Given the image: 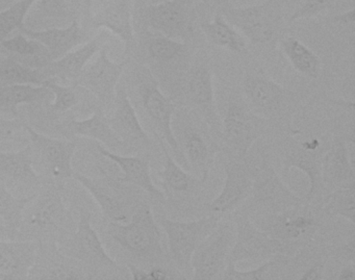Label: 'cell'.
I'll list each match as a JSON object with an SVG mask.
<instances>
[{
	"label": "cell",
	"instance_id": "34",
	"mask_svg": "<svg viewBox=\"0 0 355 280\" xmlns=\"http://www.w3.org/2000/svg\"><path fill=\"white\" fill-rule=\"evenodd\" d=\"M354 182L340 186L325 199L324 211L331 217H342L354 224Z\"/></svg>",
	"mask_w": 355,
	"mask_h": 280
},
{
	"label": "cell",
	"instance_id": "33",
	"mask_svg": "<svg viewBox=\"0 0 355 280\" xmlns=\"http://www.w3.org/2000/svg\"><path fill=\"white\" fill-rule=\"evenodd\" d=\"M159 139V145H161L162 150L165 155V166L164 169L159 172V177L163 180L164 184H166L169 190L175 193H184L190 190L193 184H195L196 180L190 174L187 173L175 161L173 157L168 153L165 145H164V139L157 136Z\"/></svg>",
	"mask_w": 355,
	"mask_h": 280
},
{
	"label": "cell",
	"instance_id": "5",
	"mask_svg": "<svg viewBox=\"0 0 355 280\" xmlns=\"http://www.w3.org/2000/svg\"><path fill=\"white\" fill-rule=\"evenodd\" d=\"M236 236V229L234 224H218L193 252L191 259L193 279L211 280L222 275Z\"/></svg>",
	"mask_w": 355,
	"mask_h": 280
},
{
	"label": "cell",
	"instance_id": "36",
	"mask_svg": "<svg viewBox=\"0 0 355 280\" xmlns=\"http://www.w3.org/2000/svg\"><path fill=\"white\" fill-rule=\"evenodd\" d=\"M37 0H20L6 11L0 12V41L15 30L24 28L26 14Z\"/></svg>",
	"mask_w": 355,
	"mask_h": 280
},
{
	"label": "cell",
	"instance_id": "44",
	"mask_svg": "<svg viewBox=\"0 0 355 280\" xmlns=\"http://www.w3.org/2000/svg\"><path fill=\"white\" fill-rule=\"evenodd\" d=\"M322 271H323V265H315L313 267L309 268L303 274L301 279L313 280L321 279Z\"/></svg>",
	"mask_w": 355,
	"mask_h": 280
},
{
	"label": "cell",
	"instance_id": "31",
	"mask_svg": "<svg viewBox=\"0 0 355 280\" xmlns=\"http://www.w3.org/2000/svg\"><path fill=\"white\" fill-rule=\"evenodd\" d=\"M47 80L41 69L22 65L12 58L0 60V88L12 85L43 86Z\"/></svg>",
	"mask_w": 355,
	"mask_h": 280
},
{
	"label": "cell",
	"instance_id": "7",
	"mask_svg": "<svg viewBox=\"0 0 355 280\" xmlns=\"http://www.w3.org/2000/svg\"><path fill=\"white\" fill-rule=\"evenodd\" d=\"M155 218L167 236L172 259L182 270L191 268V259L195 249L220 223V220L213 216L193 221H175L157 213Z\"/></svg>",
	"mask_w": 355,
	"mask_h": 280
},
{
	"label": "cell",
	"instance_id": "22",
	"mask_svg": "<svg viewBox=\"0 0 355 280\" xmlns=\"http://www.w3.org/2000/svg\"><path fill=\"white\" fill-rule=\"evenodd\" d=\"M97 28H107L124 43L126 51L135 42L130 0H107L93 19Z\"/></svg>",
	"mask_w": 355,
	"mask_h": 280
},
{
	"label": "cell",
	"instance_id": "38",
	"mask_svg": "<svg viewBox=\"0 0 355 280\" xmlns=\"http://www.w3.org/2000/svg\"><path fill=\"white\" fill-rule=\"evenodd\" d=\"M28 125L19 118L0 116V143L26 142L28 141Z\"/></svg>",
	"mask_w": 355,
	"mask_h": 280
},
{
	"label": "cell",
	"instance_id": "18",
	"mask_svg": "<svg viewBox=\"0 0 355 280\" xmlns=\"http://www.w3.org/2000/svg\"><path fill=\"white\" fill-rule=\"evenodd\" d=\"M225 184L221 193L207 204L209 211L217 213H228L239 207L251 193L254 180L247 166L230 163L225 166Z\"/></svg>",
	"mask_w": 355,
	"mask_h": 280
},
{
	"label": "cell",
	"instance_id": "28",
	"mask_svg": "<svg viewBox=\"0 0 355 280\" xmlns=\"http://www.w3.org/2000/svg\"><path fill=\"white\" fill-rule=\"evenodd\" d=\"M321 176L324 182L332 186H347L354 182V171L348 157V149L338 141L322 157Z\"/></svg>",
	"mask_w": 355,
	"mask_h": 280
},
{
	"label": "cell",
	"instance_id": "25",
	"mask_svg": "<svg viewBox=\"0 0 355 280\" xmlns=\"http://www.w3.org/2000/svg\"><path fill=\"white\" fill-rule=\"evenodd\" d=\"M73 178L78 180L80 186L86 189L89 194L94 198L103 218L107 222L126 223L130 220L128 209L123 201L120 200L114 194L113 189L110 186V182L98 178H91L76 171H74Z\"/></svg>",
	"mask_w": 355,
	"mask_h": 280
},
{
	"label": "cell",
	"instance_id": "9",
	"mask_svg": "<svg viewBox=\"0 0 355 280\" xmlns=\"http://www.w3.org/2000/svg\"><path fill=\"white\" fill-rule=\"evenodd\" d=\"M139 95L143 109L151 120L159 134L157 136L165 139L170 148L176 155H182L178 139L172 130V119H173L175 105L169 97L166 96L150 70L142 67L139 71Z\"/></svg>",
	"mask_w": 355,
	"mask_h": 280
},
{
	"label": "cell",
	"instance_id": "11",
	"mask_svg": "<svg viewBox=\"0 0 355 280\" xmlns=\"http://www.w3.org/2000/svg\"><path fill=\"white\" fill-rule=\"evenodd\" d=\"M147 19L151 30L168 38L188 40L193 36L194 9L192 0H167L149 6Z\"/></svg>",
	"mask_w": 355,
	"mask_h": 280
},
{
	"label": "cell",
	"instance_id": "10",
	"mask_svg": "<svg viewBox=\"0 0 355 280\" xmlns=\"http://www.w3.org/2000/svg\"><path fill=\"white\" fill-rule=\"evenodd\" d=\"M28 132L34 155L39 157L49 175L60 182L73 178L72 163L78 143L41 134L30 125H28Z\"/></svg>",
	"mask_w": 355,
	"mask_h": 280
},
{
	"label": "cell",
	"instance_id": "46",
	"mask_svg": "<svg viewBox=\"0 0 355 280\" xmlns=\"http://www.w3.org/2000/svg\"><path fill=\"white\" fill-rule=\"evenodd\" d=\"M354 278V269L353 267H345L338 273V279L351 280Z\"/></svg>",
	"mask_w": 355,
	"mask_h": 280
},
{
	"label": "cell",
	"instance_id": "48",
	"mask_svg": "<svg viewBox=\"0 0 355 280\" xmlns=\"http://www.w3.org/2000/svg\"><path fill=\"white\" fill-rule=\"evenodd\" d=\"M87 3H88V5L90 6L91 5V0H87Z\"/></svg>",
	"mask_w": 355,
	"mask_h": 280
},
{
	"label": "cell",
	"instance_id": "1",
	"mask_svg": "<svg viewBox=\"0 0 355 280\" xmlns=\"http://www.w3.org/2000/svg\"><path fill=\"white\" fill-rule=\"evenodd\" d=\"M26 205L15 240L61 244L72 234V216L64 200L61 186L40 189Z\"/></svg>",
	"mask_w": 355,
	"mask_h": 280
},
{
	"label": "cell",
	"instance_id": "41",
	"mask_svg": "<svg viewBox=\"0 0 355 280\" xmlns=\"http://www.w3.org/2000/svg\"><path fill=\"white\" fill-rule=\"evenodd\" d=\"M43 8L49 16L62 17L67 12L66 0H43Z\"/></svg>",
	"mask_w": 355,
	"mask_h": 280
},
{
	"label": "cell",
	"instance_id": "39",
	"mask_svg": "<svg viewBox=\"0 0 355 280\" xmlns=\"http://www.w3.org/2000/svg\"><path fill=\"white\" fill-rule=\"evenodd\" d=\"M275 261L268 259L265 263H261L259 268L249 271H240L236 269V263L227 261L225 270L222 274V278L225 280H261L265 278L266 274L270 269L274 267Z\"/></svg>",
	"mask_w": 355,
	"mask_h": 280
},
{
	"label": "cell",
	"instance_id": "37",
	"mask_svg": "<svg viewBox=\"0 0 355 280\" xmlns=\"http://www.w3.org/2000/svg\"><path fill=\"white\" fill-rule=\"evenodd\" d=\"M186 49V43L161 35L149 41L148 53L149 57L155 61L168 62L175 59L178 55L184 53Z\"/></svg>",
	"mask_w": 355,
	"mask_h": 280
},
{
	"label": "cell",
	"instance_id": "42",
	"mask_svg": "<svg viewBox=\"0 0 355 280\" xmlns=\"http://www.w3.org/2000/svg\"><path fill=\"white\" fill-rule=\"evenodd\" d=\"M354 13V8H351L348 11H345L343 13L338 14V15L334 16L332 21L340 24V26L349 28L353 33L355 24Z\"/></svg>",
	"mask_w": 355,
	"mask_h": 280
},
{
	"label": "cell",
	"instance_id": "30",
	"mask_svg": "<svg viewBox=\"0 0 355 280\" xmlns=\"http://www.w3.org/2000/svg\"><path fill=\"white\" fill-rule=\"evenodd\" d=\"M201 30L211 44L230 49L234 53H243L246 49V40L221 13L209 22L201 24Z\"/></svg>",
	"mask_w": 355,
	"mask_h": 280
},
{
	"label": "cell",
	"instance_id": "47",
	"mask_svg": "<svg viewBox=\"0 0 355 280\" xmlns=\"http://www.w3.org/2000/svg\"><path fill=\"white\" fill-rule=\"evenodd\" d=\"M0 238H10L9 229L1 218H0Z\"/></svg>",
	"mask_w": 355,
	"mask_h": 280
},
{
	"label": "cell",
	"instance_id": "14",
	"mask_svg": "<svg viewBox=\"0 0 355 280\" xmlns=\"http://www.w3.org/2000/svg\"><path fill=\"white\" fill-rule=\"evenodd\" d=\"M0 182L7 188L26 193L38 192L43 177L35 170V155L28 143L24 149L14 152H0Z\"/></svg>",
	"mask_w": 355,
	"mask_h": 280
},
{
	"label": "cell",
	"instance_id": "6",
	"mask_svg": "<svg viewBox=\"0 0 355 280\" xmlns=\"http://www.w3.org/2000/svg\"><path fill=\"white\" fill-rule=\"evenodd\" d=\"M267 120L257 115L239 96L230 98L222 134L225 144L240 157H245L255 141L263 134Z\"/></svg>",
	"mask_w": 355,
	"mask_h": 280
},
{
	"label": "cell",
	"instance_id": "16",
	"mask_svg": "<svg viewBox=\"0 0 355 280\" xmlns=\"http://www.w3.org/2000/svg\"><path fill=\"white\" fill-rule=\"evenodd\" d=\"M38 248L37 240L0 238V279H28Z\"/></svg>",
	"mask_w": 355,
	"mask_h": 280
},
{
	"label": "cell",
	"instance_id": "19",
	"mask_svg": "<svg viewBox=\"0 0 355 280\" xmlns=\"http://www.w3.org/2000/svg\"><path fill=\"white\" fill-rule=\"evenodd\" d=\"M243 90L253 111L259 110L263 113H272L277 110L288 93L261 68L249 70L245 74Z\"/></svg>",
	"mask_w": 355,
	"mask_h": 280
},
{
	"label": "cell",
	"instance_id": "8",
	"mask_svg": "<svg viewBox=\"0 0 355 280\" xmlns=\"http://www.w3.org/2000/svg\"><path fill=\"white\" fill-rule=\"evenodd\" d=\"M128 61H112L105 49L98 51L93 62H89L76 82V86L92 94L103 112L113 109L118 85Z\"/></svg>",
	"mask_w": 355,
	"mask_h": 280
},
{
	"label": "cell",
	"instance_id": "21",
	"mask_svg": "<svg viewBox=\"0 0 355 280\" xmlns=\"http://www.w3.org/2000/svg\"><path fill=\"white\" fill-rule=\"evenodd\" d=\"M101 43L97 39L82 45L76 49H72L63 57L51 62L42 68V72L47 80L55 78L64 85H74L84 68L88 65L91 59L98 53Z\"/></svg>",
	"mask_w": 355,
	"mask_h": 280
},
{
	"label": "cell",
	"instance_id": "45",
	"mask_svg": "<svg viewBox=\"0 0 355 280\" xmlns=\"http://www.w3.org/2000/svg\"><path fill=\"white\" fill-rule=\"evenodd\" d=\"M128 271H130V276L132 279L135 280H147L149 279L148 272L145 270L141 269V268L136 267V265L128 263Z\"/></svg>",
	"mask_w": 355,
	"mask_h": 280
},
{
	"label": "cell",
	"instance_id": "4",
	"mask_svg": "<svg viewBox=\"0 0 355 280\" xmlns=\"http://www.w3.org/2000/svg\"><path fill=\"white\" fill-rule=\"evenodd\" d=\"M223 17L253 44L270 42L282 26V0H266L246 8H223Z\"/></svg>",
	"mask_w": 355,
	"mask_h": 280
},
{
	"label": "cell",
	"instance_id": "29",
	"mask_svg": "<svg viewBox=\"0 0 355 280\" xmlns=\"http://www.w3.org/2000/svg\"><path fill=\"white\" fill-rule=\"evenodd\" d=\"M280 49L299 73L313 80L319 78L321 61L306 45L295 37H286L280 41Z\"/></svg>",
	"mask_w": 355,
	"mask_h": 280
},
{
	"label": "cell",
	"instance_id": "32",
	"mask_svg": "<svg viewBox=\"0 0 355 280\" xmlns=\"http://www.w3.org/2000/svg\"><path fill=\"white\" fill-rule=\"evenodd\" d=\"M34 195L28 197L15 196L9 188L0 182V218L7 225L11 240H15L24 209Z\"/></svg>",
	"mask_w": 355,
	"mask_h": 280
},
{
	"label": "cell",
	"instance_id": "26",
	"mask_svg": "<svg viewBox=\"0 0 355 280\" xmlns=\"http://www.w3.org/2000/svg\"><path fill=\"white\" fill-rule=\"evenodd\" d=\"M187 95L189 101L216 125L218 116L215 107V88L211 70L205 65L197 66L189 76Z\"/></svg>",
	"mask_w": 355,
	"mask_h": 280
},
{
	"label": "cell",
	"instance_id": "3",
	"mask_svg": "<svg viewBox=\"0 0 355 280\" xmlns=\"http://www.w3.org/2000/svg\"><path fill=\"white\" fill-rule=\"evenodd\" d=\"M91 218V213L82 209L76 231L59 245L60 249L68 256L80 261L93 278L99 271L119 272V265L107 253L98 232L92 226Z\"/></svg>",
	"mask_w": 355,
	"mask_h": 280
},
{
	"label": "cell",
	"instance_id": "43",
	"mask_svg": "<svg viewBox=\"0 0 355 280\" xmlns=\"http://www.w3.org/2000/svg\"><path fill=\"white\" fill-rule=\"evenodd\" d=\"M149 279L153 280H167V279H174L173 277L170 276V274L168 273L167 270L163 269L161 267H155L153 268V269L149 270Z\"/></svg>",
	"mask_w": 355,
	"mask_h": 280
},
{
	"label": "cell",
	"instance_id": "2",
	"mask_svg": "<svg viewBox=\"0 0 355 280\" xmlns=\"http://www.w3.org/2000/svg\"><path fill=\"white\" fill-rule=\"evenodd\" d=\"M107 223L110 236L130 254L141 259L161 254L163 236L150 207H140L126 223Z\"/></svg>",
	"mask_w": 355,
	"mask_h": 280
},
{
	"label": "cell",
	"instance_id": "15",
	"mask_svg": "<svg viewBox=\"0 0 355 280\" xmlns=\"http://www.w3.org/2000/svg\"><path fill=\"white\" fill-rule=\"evenodd\" d=\"M112 110L113 112L110 117L107 116V121L125 149L142 148L151 144L150 138L139 120L128 91L119 85Z\"/></svg>",
	"mask_w": 355,
	"mask_h": 280
},
{
	"label": "cell",
	"instance_id": "24",
	"mask_svg": "<svg viewBox=\"0 0 355 280\" xmlns=\"http://www.w3.org/2000/svg\"><path fill=\"white\" fill-rule=\"evenodd\" d=\"M21 30L22 34L42 44L49 51L53 61L80 46L85 40L84 33L78 21L72 22L65 28L31 30L24 28Z\"/></svg>",
	"mask_w": 355,
	"mask_h": 280
},
{
	"label": "cell",
	"instance_id": "17",
	"mask_svg": "<svg viewBox=\"0 0 355 280\" xmlns=\"http://www.w3.org/2000/svg\"><path fill=\"white\" fill-rule=\"evenodd\" d=\"M97 151L112 163L116 164L122 172L117 178L119 184H130L138 186L155 200L165 201V195L157 189L151 177L150 163L140 157H128L113 152L96 142Z\"/></svg>",
	"mask_w": 355,
	"mask_h": 280
},
{
	"label": "cell",
	"instance_id": "20",
	"mask_svg": "<svg viewBox=\"0 0 355 280\" xmlns=\"http://www.w3.org/2000/svg\"><path fill=\"white\" fill-rule=\"evenodd\" d=\"M59 130L64 134L85 137L92 139L111 151L125 149L119 137L115 134L107 121V116L101 109L95 110L94 114L86 119H70L64 121Z\"/></svg>",
	"mask_w": 355,
	"mask_h": 280
},
{
	"label": "cell",
	"instance_id": "27",
	"mask_svg": "<svg viewBox=\"0 0 355 280\" xmlns=\"http://www.w3.org/2000/svg\"><path fill=\"white\" fill-rule=\"evenodd\" d=\"M53 94L45 86L12 85L0 88V114L17 118L18 107L28 105L40 107L51 100Z\"/></svg>",
	"mask_w": 355,
	"mask_h": 280
},
{
	"label": "cell",
	"instance_id": "12",
	"mask_svg": "<svg viewBox=\"0 0 355 280\" xmlns=\"http://www.w3.org/2000/svg\"><path fill=\"white\" fill-rule=\"evenodd\" d=\"M236 236L228 261L236 263L243 261L271 259L286 251L284 242L255 227L250 220L240 219L236 226Z\"/></svg>",
	"mask_w": 355,
	"mask_h": 280
},
{
	"label": "cell",
	"instance_id": "40",
	"mask_svg": "<svg viewBox=\"0 0 355 280\" xmlns=\"http://www.w3.org/2000/svg\"><path fill=\"white\" fill-rule=\"evenodd\" d=\"M334 1L336 0H305L302 6L293 14L291 20L299 21V20L317 17L322 12L328 9Z\"/></svg>",
	"mask_w": 355,
	"mask_h": 280
},
{
	"label": "cell",
	"instance_id": "35",
	"mask_svg": "<svg viewBox=\"0 0 355 280\" xmlns=\"http://www.w3.org/2000/svg\"><path fill=\"white\" fill-rule=\"evenodd\" d=\"M43 86L51 90L53 103L49 105V111L55 114H65L78 107L80 103V93L76 85H64L55 78L46 80Z\"/></svg>",
	"mask_w": 355,
	"mask_h": 280
},
{
	"label": "cell",
	"instance_id": "13",
	"mask_svg": "<svg viewBox=\"0 0 355 280\" xmlns=\"http://www.w3.org/2000/svg\"><path fill=\"white\" fill-rule=\"evenodd\" d=\"M33 279H92L90 272L68 256L55 243H39L37 259L30 273Z\"/></svg>",
	"mask_w": 355,
	"mask_h": 280
},
{
	"label": "cell",
	"instance_id": "23",
	"mask_svg": "<svg viewBox=\"0 0 355 280\" xmlns=\"http://www.w3.org/2000/svg\"><path fill=\"white\" fill-rule=\"evenodd\" d=\"M180 147L182 155L196 170L201 182L205 184L215 159V145L209 143V138L200 128L189 125L182 132Z\"/></svg>",
	"mask_w": 355,
	"mask_h": 280
}]
</instances>
